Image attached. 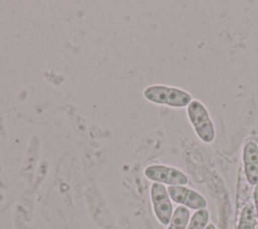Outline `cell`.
I'll return each mask as SVG.
<instances>
[{
    "label": "cell",
    "mask_w": 258,
    "mask_h": 229,
    "mask_svg": "<svg viewBox=\"0 0 258 229\" xmlns=\"http://www.w3.org/2000/svg\"><path fill=\"white\" fill-rule=\"evenodd\" d=\"M143 95L146 100L158 105H166L173 108L187 107L192 101L190 94L182 89L166 85H152L147 87Z\"/></svg>",
    "instance_id": "obj_1"
},
{
    "label": "cell",
    "mask_w": 258,
    "mask_h": 229,
    "mask_svg": "<svg viewBox=\"0 0 258 229\" xmlns=\"http://www.w3.org/2000/svg\"><path fill=\"white\" fill-rule=\"evenodd\" d=\"M186 114L198 137L205 143L213 142L216 130L206 106L194 99L186 107Z\"/></svg>",
    "instance_id": "obj_2"
},
{
    "label": "cell",
    "mask_w": 258,
    "mask_h": 229,
    "mask_svg": "<svg viewBox=\"0 0 258 229\" xmlns=\"http://www.w3.org/2000/svg\"><path fill=\"white\" fill-rule=\"evenodd\" d=\"M144 175L153 183L168 185V187L185 186L188 183V178L182 170L164 164H151L144 169Z\"/></svg>",
    "instance_id": "obj_3"
},
{
    "label": "cell",
    "mask_w": 258,
    "mask_h": 229,
    "mask_svg": "<svg viewBox=\"0 0 258 229\" xmlns=\"http://www.w3.org/2000/svg\"><path fill=\"white\" fill-rule=\"evenodd\" d=\"M150 199L157 220L162 225H168L173 214V207L167 188L162 184L153 183L150 188Z\"/></svg>",
    "instance_id": "obj_4"
},
{
    "label": "cell",
    "mask_w": 258,
    "mask_h": 229,
    "mask_svg": "<svg viewBox=\"0 0 258 229\" xmlns=\"http://www.w3.org/2000/svg\"><path fill=\"white\" fill-rule=\"evenodd\" d=\"M167 192L171 201L178 204L179 206H183L188 210H201L206 209L207 200L205 197L192 190L187 188L186 186H169L167 187Z\"/></svg>",
    "instance_id": "obj_5"
},
{
    "label": "cell",
    "mask_w": 258,
    "mask_h": 229,
    "mask_svg": "<svg viewBox=\"0 0 258 229\" xmlns=\"http://www.w3.org/2000/svg\"><path fill=\"white\" fill-rule=\"evenodd\" d=\"M243 165L247 182L255 186L258 183V144L249 140L243 148Z\"/></svg>",
    "instance_id": "obj_6"
},
{
    "label": "cell",
    "mask_w": 258,
    "mask_h": 229,
    "mask_svg": "<svg viewBox=\"0 0 258 229\" xmlns=\"http://www.w3.org/2000/svg\"><path fill=\"white\" fill-rule=\"evenodd\" d=\"M257 222L258 219L254 208V204L248 203L242 209L237 229H255Z\"/></svg>",
    "instance_id": "obj_7"
},
{
    "label": "cell",
    "mask_w": 258,
    "mask_h": 229,
    "mask_svg": "<svg viewBox=\"0 0 258 229\" xmlns=\"http://www.w3.org/2000/svg\"><path fill=\"white\" fill-rule=\"evenodd\" d=\"M189 219V210L183 206H178L173 211L167 229H186Z\"/></svg>",
    "instance_id": "obj_8"
},
{
    "label": "cell",
    "mask_w": 258,
    "mask_h": 229,
    "mask_svg": "<svg viewBox=\"0 0 258 229\" xmlns=\"http://www.w3.org/2000/svg\"><path fill=\"white\" fill-rule=\"evenodd\" d=\"M210 213L207 209H201L190 217L186 229H206L209 224Z\"/></svg>",
    "instance_id": "obj_9"
},
{
    "label": "cell",
    "mask_w": 258,
    "mask_h": 229,
    "mask_svg": "<svg viewBox=\"0 0 258 229\" xmlns=\"http://www.w3.org/2000/svg\"><path fill=\"white\" fill-rule=\"evenodd\" d=\"M253 199H254V208L256 211L257 219H258V183L254 186V191H253Z\"/></svg>",
    "instance_id": "obj_10"
},
{
    "label": "cell",
    "mask_w": 258,
    "mask_h": 229,
    "mask_svg": "<svg viewBox=\"0 0 258 229\" xmlns=\"http://www.w3.org/2000/svg\"><path fill=\"white\" fill-rule=\"evenodd\" d=\"M206 229H217V228H216V226L213 223H209L208 226L206 227Z\"/></svg>",
    "instance_id": "obj_11"
}]
</instances>
